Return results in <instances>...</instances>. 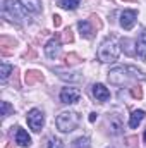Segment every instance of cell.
I'll list each match as a JSON object with an SVG mask.
<instances>
[{
  "label": "cell",
  "mask_w": 146,
  "mask_h": 148,
  "mask_svg": "<svg viewBox=\"0 0 146 148\" xmlns=\"http://www.w3.org/2000/svg\"><path fill=\"white\" fill-rule=\"evenodd\" d=\"M89 23H93V24L96 26V29H102V21H100V17H98L96 14H91V16H89Z\"/></svg>",
  "instance_id": "28"
},
{
  "label": "cell",
  "mask_w": 146,
  "mask_h": 148,
  "mask_svg": "<svg viewBox=\"0 0 146 148\" xmlns=\"http://www.w3.org/2000/svg\"><path fill=\"white\" fill-rule=\"evenodd\" d=\"M71 148H91V145H89V140H88V138L81 136V138L74 140V141H72V147H71Z\"/></svg>",
  "instance_id": "19"
},
{
  "label": "cell",
  "mask_w": 146,
  "mask_h": 148,
  "mask_svg": "<svg viewBox=\"0 0 146 148\" xmlns=\"http://www.w3.org/2000/svg\"><path fill=\"white\" fill-rule=\"evenodd\" d=\"M79 2L81 0H59V5L65 10H74L79 7Z\"/></svg>",
  "instance_id": "18"
},
{
  "label": "cell",
  "mask_w": 146,
  "mask_h": 148,
  "mask_svg": "<svg viewBox=\"0 0 146 148\" xmlns=\"http://www.w3.org/2000/svg\"><path fill=\"white\" fill-rule=\"evenodd\" d=\"M81 60H83V59H81L77 53H67V55H65V64H67V66H76V64H79Z\"/></svg>",
  "instance_id": "20"
},
{
  "label": "cell",
  "mask_w": 146,
  "mask_h": 148,
  "mask_svg": "<svg viewBox=\"0 0 146 148\" xmlns=\"http://www.w3.org/2000/svg\"><path fill=\"white\" fill-rule=\"evenodd\" d=\"M79 98H81V91L77 88L67 86V88H64L60 91V102L62 103H76Z\"/></svg>",
  "instance_id": "6"
},
{
  "label": "cell",
  "mask_w": 146,
  "mask_h": 148,
  "mask_svg": "<svg viewBox=\"0 0 146 148\" xmlns=\"http://www.w3.org/2000/svg\"><path fill=\"white\" fill-rule=\"evenodd\" d=\"M16 143L21 145V147H29L31 145V138H29V134L24 129L17 127V131H16Z\"/></svg>",
  "instance_id": "12"
},
{
  "label": "cell",
  "mask_w": 146,
  "mask_h": 148,
  "mask_svg": "<svg viewBox=\"0 0 146 148\" xmlns=\"http://www.w3.org/2000/svg\"><path fill=\"white\" fill-rule=\"evenodd\" d=\"M45 53H46L48 59H57V57H59V53H60V36H59V35H55V38H52V40L46 43Z\"/></svg>",
  "instance_id": "7"
},
{
  "label": "cell",
  "mask_w": 146,
  "mask_h": 148,
  "mask_svg": "<svg viewBox=\"0 0 146 148\" xmlns=\"http://www.w3.org/2000/svg\"><path fill=\"white\" fill-rule=\"evenodd\" d=\"M55 124H57V127L62 133H71V131H74L77 127V124H79V115L76 112H62L55 119Z\"/></svg>",
  "instance_id": "4"
},
{
  "label": "cell",
  "mask_w": 146,
  "mask_h": 148,
  "mask_svg": "<svg viewBox=\"0 0 146 148\" xmlns=\"http://www.w3.org/2000/svg\"><path fill=\"white\" fill-rule=\"evenodd\" d=\"M138 47H136V52H138V55L141 57V59H146V29L141 31V35L138 38V43H136Z\"/></svg>",
  "instance_id": "13"
},
{
  "label": "cell",
  "mask_w": 146,
  "mask_h": 148,
  "mask_svg": "<svg viewBox=\"0 0 146 148\" xmlns=\"http://www.w3.org/2000/svg\"><path fill=\"white\" fill-rule=\"evenodd\" d=\"M77 28H79V31H81V35L84 38H89L93 36V28L89 26V21H79L77 23Z\"/></svg>",
  "instance_id": "16"
},
{
  "label": "cell",
  "mask_w": 146,
  "mask_h": 148,
  "mask_svg": "<svg viewBox=\"0 0 146 148\" xmlns=\"http://www.w3.org/2000/svg\"><path fill=\"white\" fill-rule=\"evenodd\" d=\"M131 79H141L145 81L146 76L141 69L134 67V66H117L108 71V81L115 86H124L126 83H129Z\"/></svg>",
  "instance_id": "1"
},
{
  "label": "cell",
  "mask_w": 146,
  "mask_h": 148,
  "mask_svg": "<svg viewBox=\"0 0 146 148\" xmlns=\"http://www.w3.org/2000/svg\"><path fill=\"white\" fill-rule=\"evenodd\" d=\"M60 77H62V79H69V81H81V79H83V76L79 73H71V74L60 73Z\"/></svg>",
  "instance_id": "23"
},
{
  "label": "cell",
  "mask_w": 146,
  "mask_h": 148,
  "mask_svg": "<svg viewBox=\"0 0 146 148\" xmlns=\"http://www.w3.org/2000/svg\"><path fill=\"white\" fill-rule=\"evenodd\" d=\"M21 3L24 5V9L28 12H38L40 10V0H21Z\"/></svg>",
  "instance_id": "17"
},
{
  "label": "cell",
  "mask_w": 146,
  "mask_h": 148,
  "mask_svg": "<svg viewBox=\"0 0 146 148\" xmlns=\"http://www.w3.org/2000/svg\"><path fill=\"white\" fill-rule=\"evenodd\" d=\"M53 24H55V28H59V26L62 24V17L55 14V16H53Z\"/></svg>",
  "instance_id": "30"
},
{
  "label": "cell",
  "mask_w": 146,
  "mask_h": 148,
  "mask_svg": "<svg viewBox=\"0 0 146 148\" xmlns=\"http://www.w3.org/2000/svg\"><path fill=\"white\" fill-rule=\"evenodd\" d=\"M48 148H64V143L59 138H52L50 143H48Z\"/></svg>",
  "instance_id": "27"
},
{
  "label": "cell",
  "mask_w": 146,
  "mask_h": 148,
  "mask_svg": "<svg viewBox=\"0 0 146 148\" xmlns=\"http://www.w3.org/2000/svg\"><path fill=\"white\" fill-rule=\"evenodd\" d=\"M24 81H26V84H28V86H33L35 83L43 81V74L40 73V71H35V69L26 71V74H24Z\"/></svg>",
  "instance_id": "11"
},
{
  "label": "cell",
  "mask_w": 146,
  "mask_h": 148,
  "mask_svg": "<svg viewBox=\"0 0 146 148\" xmlns=\"http://www.w3.org/2000/svg\"><path fill=\"white\" fill-rule=\"evenodd\" d=\"M10 112H14V107L9 102H2V117H7Z\"/></svg>",
  "instance_id": "25"
},
{
  "label": "cell",
  "mask_w": 146,
  "mask_h": 148,
  "mask_svg": "<svg viewBox=\"0 0 146 148\" xmlns=\"http://www.w3.org/2000/svg\"><path fill=\"white\" fill-rule=\"evenodd\" d=\"M124 2H132V0H124Z\"/></svg>",
  "instance_id": "33"
},
{
  "label": "cell",
  "mask_w": 146,
  "mask_h": 148,
  "mask_svg": "<svg viewBox=\"0 0 146 148\" xmlns=\"http://www.w3.org/2000/svg\"><path fill=\"white\" fill-rule=\"evenodd\" d=\"M26 119H28L29 127H31L35 133H40V131H41V127H43V124H45V117H43V112L41 110H38V109L29 110Z\"/></svg>",
  "instance_id": "5"
},
{
  "label": "cell",
  "mask_w": 146,
  "mask_h": 148,
  "mask_svg": "<svg viewBox=\"0 0 146 148\" xmlns=\"http://www.w3.org/2000/svg\"><path fill=\"white\" fill-rule=\"evenodd\" d=\"M120 48L124 50V53L126 55H129V57H132L136 52H134V41L131 40V38H122L120 40Z\"/></svg>",
  "instance_id": "14"
},
{
  "label": "cell",
  "mask_w": 146,
  "mask_h": 148,
  "mask_svg": "<svg viewBox=\"0 0 146 148\" xmlns=\"http://www.w3.org/2000/svg\"><path fill=\"white\" fill-rule=\"evenodd\" d=\"M145 119V110H134L131 114V119H129V126L131 127H138Z\"/></svg>",
  "instance_id": "15"
},
{
  "label": "cell",
  "mask_w": 146,
  "mask_h": 148,
  "mask_svg": "<svg viewBox=\"0 0 146 148\" xmlns=\"http://www.w3.org/2000/svg\"><path fill=\"white\" fill-rule=\"evenodd\" d=\"M126 141H127V147L129 148H134L136 143H138V138L136 136H129V138H126Z\"/></svg>",
  "instance_id": "29"
},
{
  "label": "cell",
  "mask_w": 146,
  "mask_h": 148,
  "mask_svg": "<svg viewBox=\"0 0 146 148\" xmlns=\"http://www.w3.org/2000/svg\"><path fill=\"white\" fill-rule=\"evenodd\" d=\"M3 16L16 23H23L28 17V10L24 9L21 0H3Z\"/></svg>",
  "instance_id": "2"
},
{
  "label": "cell",
  "mask_w": 146,
  "mask_h": 148,
  "mask_svg": "<svg viewBox=\"0 0 146 148\" xmlns=\"http://www.w3.org/2000/svg\"><path fill=\"white\" fill-rule=\"evenodd\" d=\"M62 40H64V43H72L74 41V35H72V29H71V28H67V29L62 33Z\"/></svg>",
  "instance_id": "24"
},
{
  "label": "cell",
  "mask_w": 146,
  "mask_h": 148,
  "mask_svg": "<svg viewBox=\"0 0 146 148\" xmlns=\"http://www.w3.org/2000/svg\"><path fill=\"white\" fill-rule=\"evenodd\" d=\"M136 23V10H124L120 14V26L124 29H131Z\"/></svg>",
  "instance_id": "9"
},
{
  "label": "cell",
  "mask_w": 146,
  "mask_h": 148,
  "mask_svg": "<svg viewBox=\"0 0 146 148\" xmlns=\"http://www.w3.org/2000/svg\"><path fill=\"white\" fill-rule=\"evenodd\" d=\"M93 95L98 102H107L110 98V91L103 86V84H95L93 86Z\"/></svg>",
  "instance_id": "10"
},
{
  "label": "cell",
  "mask_w": 146,
  "mask_h": 148,
  "mask_svg": "<svg viewBox=\"0 0 146 148\" xmlns=\"http://www.w3.org/2000/svg\"><path fill=\"white\" fill-rule=\"evenodd\" d=\"M16 40L9 36H0V48H7V47H16Z\"/></svg>",
  "instance_id": "21"
},
{
  "label": "cell",
  "mask_w": 146,
  "mask_h": 148,
  "mask_svg": "<svg viewBox=\"0 0 146 148\" xmlns=\"http://www.w3.org/2000/svg\"><path fill=\"white\" fill-rule=\"evenodd\" d=\"M119 52L120 50H119L117 43L112 38H108L102 43V47L98 50V59H100V62H115L119 57Z\"/></svg>",
  "instance_id": "3"
},
{
  "label": "cell",
  "mask_w": 146,
  "mask_h": 148,
  "mask_svg": "<svg viewBox=\"0 0 146 148\" xmlns=\"http://www.w3.org/2000/svg\"><path fill=\"white\" fill-rule=\"evenodd\" d=\"M131 95H132V98L141 100V98H143V90H141V86H132V88H131Z\"/></svg>",
  "instance_id": "26"
},
{
  "label": "cell",
  "mask_w": 146,
  "mask_h": 148,
  "mask_svg": "<svg viewBox=\"0 0 146 148\" xmlns=\"http://www.w3.org/2000/svg\"><path fill=\"white\" fill-rule=\"evenodd\" d=\"M108 127H110L108 129L110 134H113V136H117V134L122 133L124 124H122L120 115H117V114H108Z\"/></svg>",
  "instance_id": "8"
},
{
  "label": "cell",
  "mask_w": 146,
  "mask_h": 148,
  "mask_svg": "<svg viewBox=\"0 0 146 148\" xmlns=\"http://www.w3.org/2000/svg\"><path fill=\"white\" fill-rule=\"evenodd\" d=\"M12 71H14V69H12L9 64H2V67H0V77H2V81H5V79L10 76Z\"/></svg>",
  "instance_id": "22"
},
{
  "label": "cell",
  "mask_w": 146,
  "mask_h": 148,
  "mask_svg": "<svg viewBox=\"0 0 146 148\" xmlns=\"http://www.w3.org/2000/svg\"><path fill=\"white\" fill-rule=\"evenodd\" d=\"M145 141H146V131H145Z\"/></svg>",
  "instance_id": "34"
},
{
  "label": "cell",
  "mask_w": 146,
  "mask_h": 148,
  "mask_svg": "<svg viewBox=\"0 0 146 148\" xmlns=\"http://www.w3.org/2000/svg\"><path fill=\"white\" fill-rule=\"evenodd\" d=\"M96 117H98V115H96V114L93 112V114L89 115V122H95V121H96Z\"/></svg>",
  "instance_id": "31"
},
{
  "label": "cell",
  "mask_w": 146,
  "mask_h": 148,
  "mask_svg": "<svg viewBox=\"0 0 146 148\" xmlns=\"http://www.w3.org/2000/svg\"><path fill=\"white\" fill-rule=\"evenodd\" d=\"M5 148H16V147H14L12 143H7V145H5Z\"/></svg>",
  "instance_id": "32"
}]
</instances>
